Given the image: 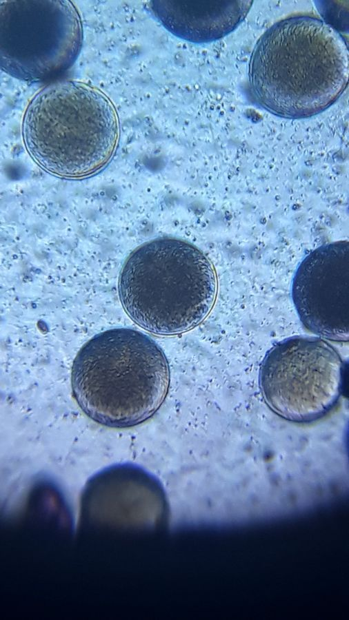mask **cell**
<instances>
[{
    "label": "cell",
    "instance_id": "cell-8",
    "mask_svg": "<svg viewBox=\"0 0 349 620\" xmlns=\"http://www.w3.org/2000/svg\"><path fill=\"white\" fill-rule=\"evenodd\" d=\"M349 244L321 245L308 254L294 275L291 295L298 317L312 333L328 340L349 338Z\"/></svg>",
    "mask_w": 349,
    "mask_h": 620
},
{
    "label": "cell",
    "instance_id": "cell-9",
    "mask_svg": "<svg viewBox=\"0 0 349 620\" xmlns=\"http://www.w3.org/2000/svg\"><path fill=\"white\" fill-rule=\"evenodd\" d=\"M252 1H151L157 20L174 35L194 43L219 39L234 30Z\"/></svg>",
    "mask_w": 349,
    "mask_h": 620
},
{
    "label": "cell",
    "instance_id": "cell-5",
    "mask_svg": "<svg viewBox=\"0 0 349 620\" xmlns=\"http://www.w3.org/2000/svg\"><path fill=\"white\" fill-rule=\"evenodd\" d=\"M80 17L68 1H5L0 7L1 68L18 79L43 81L74 63Z\"/></svg>",
    "mask_w": 349,
    "mask_h": 620
},
{
    "label": "cell",
    "instance_id": "cell-3",
    "mask_svg": "<svg viewBox=\"0 0 349 620\" xmlns=\"http://www.w3.org/2000/svg\"><path fill=\"white\" fill-rule=\"evenodd\" d=\"M214 267L197 247L160 238L136 248L119 278V296L129 317L143 329L174 335L200 324L217 296Z\"/></svg>",
    "mask_w": 349,
    "mask_h": 620
},
{
    "label": "cell",
    "instance_id": "cell-6",
    "mask_svg": "<svg viewBox=\"0 0 349 620\" xmlns=\"http://www.w3.org/2000/svg\"><path fill=\"white\" fill-rule=\"evenodd\" d=\"M344 364L325 340L294 336L274 346L261 369L265 400L280 416L292 421L315 420L338 400Z\"/></svg>",
    "mask_w": 349,
    "mask_h": 620
},
{
    "label": "cell",
    "instance_id": "cell-7",
    "mask_svg": "<svg viewBox=\"0 0 349 620\" xmlns=\"http://www.w3.org/2000/svg\"><path fill=\"white\" fill-rule=\"evenodd\" d=\"M168 502L160 482L132 464L106 467L91 477L81 495L83 519L97 526L159 528L168 518Z\"/></svg>",
    "mask_w": 349,
    "mask_h": 620
},
{
    "label": "cell",
    "instance_id": "cell-1",
    "mask_svg": "<svg viewBox=\"0 0 349 620\" xmlns=\"http://www.w3.org/2000/svg\"><path fill=\"white\" fill-rule=\"evenodd\" d=\"M348 48L332 25L315 17L279 21L258 40L249 65L257 103L286 118L323 112L342 95L348 81Z\"/></svg>",
    "mask_w": 349,
    "mask_h": 620
},
{
    "label": "cell",
    "instance_id": "cell-4",
    "mask_svg": "<svg viewBox=\"0 0 349 620\" xmlns=\"http://www.w3.org/2000/svg\"><path fill=\"white\" fill-rule=\"evenodd\" d=\"M25 146L44 170L79 178L103 168L119 138L114 107L107 96L74 81L51 83L29 103L23 120Z\"/></svg>",
    "mask_w": 349,
    "mask_h": 620
},
{
    "label": "cell",
    "instance_id": "cell-2",
    "mask_svg": "<svg viewBox=\"0 0 349 620\" xmlns=\"http://www.w3.org/2000/svg\"><path fill=\"white\" fill-rule=\"evenodd\" d=\"M168 362L148 335L129 328L101 332L75 357L71 373L74 399L93 421L128 428L150 418L168 391Z\"/></svg>",
    "mask_w": 349,
    "mask_h": 620
}]
</instances>
